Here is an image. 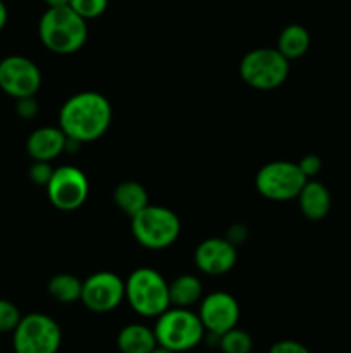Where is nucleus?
<instances>
[{"label": "nucleus", "instance_id": "obj_1", "mask_svg": "<svg viewBox=\"0 0 351 353\" xmlns=\"http://www.w3.org/2000/svg\"><path fill=\"white\" fill-rule=\"evenodd\" d=\"M112 123L110 102L98 92H79L69 97L58 112V128L78 143H89L107 133Z\"/></svg>", "mask_w": 351, "mask_h": 353}, {"label": "nucleus", "instance_id": "obj_2", "mask_svg": "<svg viewBox=\"0 0 351 353\" xmlns=\"http://www.w3.org/2000/svg\"><path fill=\"white\" fill-rule=\"evenodd\" d=\"M38 37L54 54L71 55L86 43L88 24L69 6L48 7L38 23Z\"/></svg>", "mask_w": 351, "mask_h": 353}, {"label": "nucleus", "instance_id": "obj_3", "mask_svg": "<svg viewBox=\"0 0 351 353\" xmlns=\"http://www.w3.org/2000/svg\"><path fill=\"white\" fill-rule=\"evenodd\" d=\"M153 333L158 347L167 348L172 353H182L198 347L206 331L198 314L182 307H169L157 317Z\"/></svg>", "mask_w": 351, "mask_h": 353}, {"label": "nucleus", "instance_id": "obj_4", "mask_svg": "<svg viewBox=\"0 0 351 353\" xmlns=\"http://www.w3.org/2000/svg\"><path fill=\"white\" fill-rule=\"evenodd\" d=\"M126 300L141 317H155L171 307L169 283L151 268L134 269L126 279Z\"/></svg>", "mask_w": 351, "mask_h": 353}, {"label": "nucleus", "instance_id": "obj_5", "mask_svg": "<svg viewBox=\"0 0 351 353\" xmlns=\"http://www.w3.org/2000/svg\"><path fill=\"white\" fill-rule=\"evenodd\" d=\"M131 231L141 247L148 250H164L181 234V221L178 214L167 207L148 203L141 212L131 217Z\"/></svg>", "mask_w": 351, "mask_h": 353}, {"label": "nucleus", "instance_id": "obj_6", "mask_svg": "<svg viewBox=\"0 0 351 353\" xmlns=\"http://www.w3.org/2000/svg\"><path fill=\"white\" fill-rule=\"evenodd\" d=\"M240 76L255 90L279 88L289 76V61L277 48H255L241 59Z\"/></svg>", "mask_w": 351, "mask_h": 353}, {"label": "nucleus", "instance_id": "obj_7", "mask_svg": "<svg viewBox=\"0 0 351 353\" xmlns=\"http://www.w3.org/2000/svg\"><path fill=\"white\" fill-rule=\"evenodd\" d=\"M62 345V331L57 321L41 312L21 317L12 331L16 353H57Z\"/></svg>", "mask_w": 351, "mask_h": 353}, {"label": "nucleus", "instance_id": "obj_8", "mask_svg": "<svg viewBox=\"0 0 351 353\" xmlns=\"http://www.w3.org/2000/svg\"><path fill=\"white\" fill-rule=\"evenodd\" d=\"M308 181L296 162L274 161L265 164L255 178V186L262 196L274 202L298 199L299 192Z\"/></svg>", "mask_w": 351, "mask_h": 353}, {"label": "nucleus", "instance_id": "obj_9", "mask_svg": "<svg viewBox=\"0 0 351 353\" xmlns=\"http://www.w3.org/2000/svg\"><path fill=\"white\" fill-rule=\"evenodd\" d=\"M52 205L64 212L78 210L86 202L89 193L88 178L74 165H62L54 169L50 181L45 186Z\"/></svg>", "mask_w": 351, "mask_h": 353}, {"label": "nucleus", "instance_id": "obj_10", "mask_svg": "<svg viewBox=\"0 0 351 353\" xmlns=\"http://www.w3.org/2000/svg\"><path fill=\"white\" fill-rule=\"evenodd\" d=\"M126 300V281L112 271H98L83 281L81 302L95 314L116 310Z\"/></svg>", "mask_w": 351, "mask_h": 353}, {"label": "nucleus", "instance_id": "obj_11", "mask_svg": "<svg viewBox=\"0 0 351 353\" xmlns=\"http://www.w3.org/2000/svg\"><path fill=\"white\" fill-rule=\"evenodd\" d=\"M41 86V71L31 59L9 55L0 61V90L12 99L34 97Z\"/></svg>", "mask_w": 351, "mask_h": 353}, {"label": "nucleus", "instance_id": "obj_12", "mask_svg": "<svg viewBox=\"0 0 351 353\" xmlns=\"http://www.w3.org/2000/svg\"><path fill=\"white\" fill-rule=\"evenodd\" d=\"M198 316L206 333L220 336L237 326L240 305L231 293L213 292L203 296Z\"/></svg>", "mask_w": 351, "mask_h": 353}, {"label": "nucleus", "instance_id": "obj_13", "mask_svg": "<svg viewBox=\"0 0 351 353\" xmlns=\"http://www.w3.org/2000/svg\"><path fill=\"white\" fill-rule=\"evenodd\" d=\"M237 250L226 238H209L195 250V264L206 276L227 274L236 265Z\"/></svg>", "mask_w": 351, "mask_h": 353}, {"label": "nucleus", "instance_id": "obj_14", "mask_svg": "<svg viewBox=\"0 0 351 353\" xmlns=\"http://www.w3.org/2000/svg\"><path fill=\"white\" fill-rule=\"evenodd\" d=\"M65 145H67V137L61 128L43 126L34 130L28 137L26 150L33 161L50 162L65 150Z\"/></svg>", "mask_w": 351, "mask_h": 353}, {"label": "nucleus", "instance_id": "obj_15", "mask_svg": "<svg viewBox=\"0 0 351 353\" xmlns=\"http://www.w3.org/2000/svg\"><path fill=\"white\" fill-rule=\"evenodd\" d=\"M299 210L308 221H322L330 210V193L320 181H306L298 195Z\"/></svg>", "mask_w": 351, "mask_h": 353}, {"label": "nucleus", "instance_id": "obj_16", "mask_svg": "<svg viewBox=\"0 0 351 353\" xmlns=\"http://www.w3.org/2000/svg\"><path fill=\"white\" fill-rule=\"evenodd\" d=\"M157 345L153 330L145 324H127L117 334L120 353H150Z\"/></svg>", "mask_w": 351, "mask_h": 353}, {"label": "nucleus", "instance_id": "obj_17", "mask_svg": "<svg viewBox=\"0 0 351 353\" xmlns=\"http://www.w3.org/2000/svg\"><path fill=\"white\" fill-rule=\"evenodd\" d=\"M114 203L126 216L134 217L148 205V193L138 181H123L114 190Z\"/></svg>", "mask_w": 351, "mask_h": 353}, {"label": "nucleus", "instance_id": "obj_18", "mask_svg": "<svg viewBox=\"0 0 351 353\" xmlns=\"http://www.w3.org/2000/svg\"><path fill=\"white\" fill-rule=\"evenodd\" d=\"M169 296H171V305L189 309L202 300V281L193 274L179 276L174 281L169 283Z\"/></svg>", "mask_w": 351, "mask_h": 353}, {"label": "nucleus", "instance_id": "obj_19", "mask_svg": "<svg viewBox=\"0 0 351 353\" xmlns=\"http://www.w3.org/2000/svg\"><path fill=\"white\" fill-rule=\"evenodd\" d=\"M310 48V33L301 24H289L281 31L277 40V50L288 61L303 57Z\"/></svg>", "mask_w": 351, "mask_h": 353}, {"label": "nucleus", "instance_id": "obj_20", "mask_svg": "<svg viewBox=\"0 0 351 353\" xmlns=\"http://www.w3.org/2000/svg\"><path fill=\"white\" fill-rule=\"evenodd\" d=\"M47 290L48 295L54 300H57L58 303H74L81 300L83 281L76 278L74 274L61 272V274H55L48 281Z\"/></svg>", "mask_w": 351, "mask_h": 353}, {"label": "nucleus", "instance_id": "obj_21", "mask_svg": "<svg viewBox=\"0 0 351 353\" xmlns=\"http://www.w3.org/2000/svg\"><path fill=\"white\" fill-rule=\"evenodd\" d=\"M219 347L222 353H251V350H253V340H251V336L246 331L233 327L227 333L220 334Z\"/></svg>", "mask_w": 351, "mask_h": 353}, {"label": "nucleus", "instance_id": "obj_22", "mask_svg": "<svg viewBox=\"0 0 351 353\" xmlns=\"http://www.w3.org/2000/svg\"><path fill=\"white\" fill-rule=\"evenodd\" d=\"M69 7L78 12L83 19L88 21L102 16L109 7V0H71Z\"/></svg>", "mask_w": 351, "mask_h": 353}, {"label": "nucleus", "instance_id": "obj_23", "mask_svg": "<svg viewBox=\"0 0 351 353\" xmlns=\"http://www.w3.org/2000/svg\"><path fill=\"white\" fill-rule=\"evenodd\" d=\"M21 312L12 302L0 299V334L12 333L21 321Z\"/></svg>", "mask_w": 351, "mask_h": 353}, {"label": "nucleus", "instance_id": "obj_24", "mask_svg": "<svg viewBox=\"0 0 351 353\" xmlns=\"http://www.w3.org/2000/svg\"><path fill=\"white\" fill-rule=\"evenodd\" d=\"M52 174H54V168L50 165V162L34 161V164L30 168V179L34 185L47 186Z\"/></svg>", "mask_w": 351, "mask_h": 353}, {"label": "nucleus", "instance_id": "obj_25", "mask_svg": "<svg viewBox=\"0 0 351 353\" xmlns=\"http://www.w3.org/2000/svg\"><path fill=\"white\" fill-rule=\"evenodd\" d=\"M16 112L21 119H33L38 114V102L34 97H24V99H17Z\"/></svg>", "mask_w": 351, "mask_h": 353}, {"label": "nucleus", "instance_id": "obj_26", "mask_svg": "<svg viewBox=\"0 0 351 353\" xmlns=\"http://www.w3.org/2000/svg\"><path fill=\"white\" fill-rule=\"evenodd\" d=\"M298 165L299 169H301L303 174L306 176V179H310L313 178V176L319 174L320 169H322V161H320V157H317V155L310 154L305 155V157L298 162Z\"/></svg>", "mask_w": 351, "mask_h": 353}, {"label": "nucleus", "instance_id": "obj_27", "mask_svg": "<svg viewBox=\"0 0 351 353\" xmlns=\"http://www.w3.org/2000/svg\"><path fill=\"white\" fill-rule=\"evenodd\" d=\"M268 353H310L308 348L303 343L295 340H281L270 347Z\"/></svg>", "mask_w": 351, "mask_h": 353}, {"label": "nucleus", "instance_id": "obj_28", "mask_svg": "<svg viewBox=\"0 0 351 353\" xmlns=\"http://www.w3.org/2000/svg\"><path fill=\"white\" fill-rule=\"evenodd\" d=\"M7 19H9V12H7V7L3 3V0H0V31L6 28Z\"/></svg>", "mask_w": 351, "mask_h": 353}, {"label": "nucleus", "instance_id": "obj_29", "mask_svg": "<svg viewBox=\"0 0 351 353\" xmlns=\"http://www.w3.org/2000/svg\"><path fill=\"white\" fill-rule=\"evenodd\" d=\"M69 2H71V0H45V3H47L48 7H64L69 6Z\"/></svg>", "mask_w": 351, "mask_h": 353}, {"label": "nucleus", "instance_id": "obj_30", "mask_svg": "<svg viewBox=\"0 0 351 353\" xmlns=\"http://www.w3.org/2000/svg\"><path fill=\"white\" fill-rule=\"evenodd\" d=\"M150 353H172V352H169L167 348H164V347H158V345H157V347H155L153 350H151Z\"/></svg>", "mask_w": 351, "mask_h": 353}]
</instances>
